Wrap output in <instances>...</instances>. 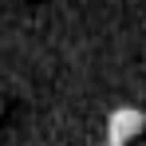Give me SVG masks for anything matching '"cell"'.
I'll use <instances>...</instances> for the list:
<instances>
[{"label":"cell","mask_w":146,"mask_h":146,"mask_svg":"<svg viewBox=\"0 0 146 146\" xmlns=\"http://www.w3.org/2000/svg\"><path fill=\"white\" fill-rule=\"evenodd\" d=\"M142 111H134V107H122V111H115L111 115V146H122L130 142L138 130H142Z\"/></svg>","instance_id":"cell-1"}]
</instances>
